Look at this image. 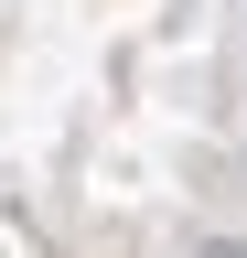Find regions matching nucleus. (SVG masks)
<instances>
[{"mask_svg": "<svg viewBox=\"0 0 247 258\" xmlns=\"http://www.w3.org/2000/svg\"><path fill=\"white\" fill-rule=\"evenodd\" d=\"M204 258H247V247H204Z\"/></svg>", "mask_w": 247, "mask_h": 258, "instance_id": "obj_1", "label": "nucleus"}]
</instances>
